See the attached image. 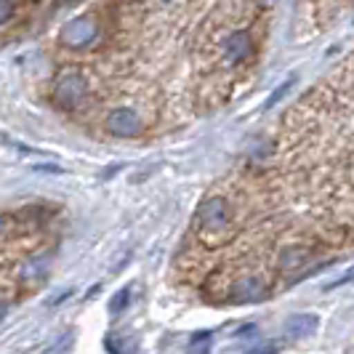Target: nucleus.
<instances>
[{
    "label": "nucleus",
    "instance_id": "nucleus-1",
    "mask_svg": "<svg viewBox=\"0 0 354 354\" xmlns=\"http://www.w3.org/2000/svg\"><path fill=\"white\" fill-rule=\"evenodd\" d=\"M88 96V83L80 72H62L56 86H53V102L62 106V109H75L83 99Z\"/></svg>",
    "mask_w": 354,
    "mask_h": 354
},
{
    "label": "nucleus",
    "instance_id": "nucleus-2",
    "mask_svg": "<svg viewBox=\"0 0 354 354\" xmlns=\"http://www.w3.org/2000/svg\"><path fill=\"white\" fill-rule=\"evenodd\" d=\"M99 35V24H96V19L93 17H77V19H70L64 27H62V43L67 46V48H86L91 46L93 40Z\"/></svg>",
    "mask_w": 354,
    "mask_h": 354
},
{
    "label": "nucleus",
    "instance_id": "nucleus-3",
    "mask_svg": "<svg viewBox=\"0 0 354 354\" xmlns=\"http://www.w3.org/2000/svg\"><path fill=\"white\" fill-rule=\"evenodd\" d=\"M106 131H109L112 136H118V139H133V136H139L144 131V123L133 109L120 106V109L109 112V118H106Z\"/></svg>",
    "mask_w": 354,
    "mask_h": 354
},
{
    "label": "nucleus",
    "instance_id": "nucleus-4",
    "mask_svg": "<svg viewBox=\"0 0 354 354\" xmlns=\"http://www.w3.org/2000/svg\"><path fill=\"white\" fill-rule=\"evenodd\" d=\"M200 224L211 232H221L227 230L230 224V205L224 197H208L203 205H200Z\"/></svg>",
    "mask_w": 354,
    "mask_h": 354
},
{
    "label": "nucleus",
    "instance_id": "nucleus-5",
    "mask_svg": "<svg viewBox=\"0 0 354 354\" xmlns=\"http://www.w3.org/2000/svg\"><path fill=\"white\" fill-rule=\"evenodd\" d=\"M253 51V43H250L248 32H232L224 43V59L227 64H240L243 59H248Z\"/></svg>",
    "mask_w": 354,
    "mask_h": 354
},
{
    "label": "nucleus",
    "instance_id": "nucleus-6",
    "mask_svg": "<svg viewBox=\"0 0 354 354\" xmlns=\"http://www.w3.org/2000/svg\"><path fill=\"white\" fill-rule=\"evenodd\" d=\"M264 293L266 288L259 277H243V280H237V283L232 285V299L240 304L259 301V299H264Z\"/></svg>",
    "mask_w": 354,
    "mask_h": 354
},
{
    "label": "nucleus",
    "instance_id": "nucleus-7",
    "mask_svg": "<svg viewBox=\"0 0 354 354\" xmlns=\"http://www.w3.org/2000/svg\"><path fill=\"white\" fill-rule=\"evenodd\" d=\"M317 325H319L317 315H293V317L285 322V330H288V336L293 338H306L317 330Z\"/></svg>",
    "mask_w": 354,
    "mask_h": 354
},
{
    "label": "nucleus",
    "instance_id": "nucleus-8",
    "mask_svg": "<svg viewBox=\"0 0 354 354\" xmlns=\"http://www.w3.org/2000/svg\"><path fill=\"white\" fill-rule=\"evenodd\" d=\"M306 259H309V250L288 248V250H283V253H280V269H285V272L290 269V272H293V269H299V266H301Z\"/></svg>",
    "mask_w": 354,
    "mask_h": 354
},
{
    "label": "nucleus",
    "instance_id": "nucleus-9",
    "mask_svg": "<svg viewBox=\"0 0 354 354\" xmlns=\"http://www.w3.org/2000/svg\"><path fill=\"white\" fill-rule=\"evenodd\" d=\"M46 269H48V259H46V256H37V259H30V261L24 264L21 277H24L27 283H32V280H40V277L46 274Z\"/></svg>",
    "mask_w": 354,
    "mask_h": 354
},
{
    "label": "nucleus",
    "instance_id": "nucleus-10",
    "mask_svg": "<svg viewBox=\"0 0 354 354\" xmlns=\"http://www.w3.org/2000/svg\"><path fill=\"white\" fill-rule=\"evenodd\" d=\"M293 86H296V75H290V80H285L283 86H280V88H277L274 93H272V96H269L266 106H277V104H280V102L285 99V93H290V88H293Z\"/></svg>",
    "mask_w": 354,
    "mask_h": 354
},
{
    "label": "nucleus",
    "instance_id": "nucleus-11",
    "mask_svg": "<svg viewBox=\"0 0 354 354\" xmlns=\"http://www.w3.org/2000/svg\"><path fill=\"white\" fill-rule=\"evenodd\" d=\"M128 301H131V288H123L112 301H109V312L112 315H118V312H123L125 306H128Z\"/></svg>",
    "mask_w": 354,
    "mask_h": 354
},
{
    "label": "nucleus",
    "instance_id": "nucleus-12",
    "mask_svg": "<svg viewBox=\"0 0 354 354\" xmlns=\"http://www.w3.org/2000/svg\"><path fill=\"white\" fill-rule=\"evenodd\" d=\"M14 17V0H0V27Z\"/></svg>",
    "mask_w": 354,
    "mask_h": 354
},
{
    "label": "nucleus",
    "instance_id": "nucleus-13",
    "mask_svg": "<svg viewBox=\"0 0 354 354\" xmlns=\"http://www.w3.org/2000/svg\"><path fill=\"white\" fill-rule=\"evenodd\" d=\"M32 171L37 174H64L62 165H53V162H40V165H32Z\"/></svg>",
    "mask_w": 354,
    "mask_h": 354
},
{
    "label": "nucleus",
    "instance_id": "nucleus-14",
    "mask_svg": "<svg viewBox=\"0 0 354 354\" xmlns=\"http://www.w3.org/2000/svg\"><path fill=\"white\" fill-rule=\"evenodd\" d=\"M208 341H211V333H197L195 338H192V349H205L208 346Z\"/></svg>",
    "mask_w": 354,
    "mask_h": 354
},
{
    "label": "nucleus",
    "instance_id": "nucleus-15",
    "mask_svg": "<svg viewBox=\"0 0 354 354\" xmlns=\"http://www.w3.org/2000/svg\"><path fill=\"white\" fill-rule=\"evenodd\" d=\"M72 296V288H64V290H59V296H51V299H48V306H56V304H62V301H67V299H70Z\"/></svg>",
    "mask_w": 354,
    "mask_h": 354
},
{
    "label": "nucleus",
    "instance_id": "nucleus-16",
    "mask_svg": "<svg viewBox=\"0 0 354 354\" xmlns=\"http://www.w3.org/2000/svg\"><path fill=\"white\" fill-rule=\"evenodd\" d=\"M352 280H354V269L349 272V274H344L341 280H336V283H330L328 288H338V285H346V283H352Z\"/></svg>",
    "mask_w": 354,
    "mask_h": 354
},
{
    "label": "nucleus",
    "instance_id": "nucleus-17",
    "mask_svg": "<svg viewBox=\"0 0 354 354\" xmlns=\"http://www.w3.org/2000/svg\"><path fill=\"white\" fill-rule=\"evenodd\" d=\"M253 333H256V325H243L237 330V336H248V338H253Z\"/></svg>",
    "mask_w": 354,
    "mask_h": 354
},
{
    "label": "nucleus",
    "instance_id": "nucleus-18",
    "mask_svg": "<svg viewBox=\"0 0 354 354\" xmlns=\"http://www.w3.org/2000/svg\"><path fill=\"white\" fill-rule=\"evenodd\" d=\"M6 317V304H0V319Z\"/></svg>",
    "mask_w": 354,
    "mask_h": 354
},
{
    "label": "nucleus",
    "instance_id": "nucleus-19",
    "mask_svg": "<svg viewBox=\"0 0 354 354\" xmlns=\"http://www.w3.org/2000/svg\"><path fill=\"white\" fill-rule=\"evenodd\" d=\"M6 224H8V221H6V218H3V216H0V232L6 230Z\"/></svg>",
    "mask_w": 354,
    "mask_h": 354
},
{
    "label": "nucleus",
    "instance_id": "nucleus-20",
    "mask_svg": "<svg viewBox=\"0 0 354 354\" xmlns=\"http://www.w3.org/2000/svg\"><path fill=\"white\" fill-rule=\"evenodd\" d=\"M162 3H171V0H162Z\"/></svg>",
    "mask_w": 354,
    "mask_h": 354
}]
</instances>
